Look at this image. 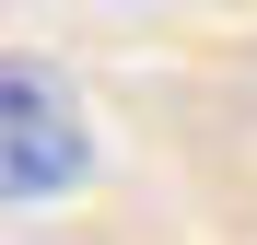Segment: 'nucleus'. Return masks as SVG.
Segmentation results:
<instances>
[{"instance_id":"f257e3e1","label":"nucleus","mask_w":257,"mask_h":245,"mask_svg":"<svg viewBox=\"0 0 257 245\" xmlns=\"http://www.w3.org/2000/svg\"><path fill=\"white\" fill-rule=\"evenodd\" d=\"M82 175H94V129H82L70 82L47 59H12V47H0V210L70 198Z\"/></svg>"}]
</instances>
